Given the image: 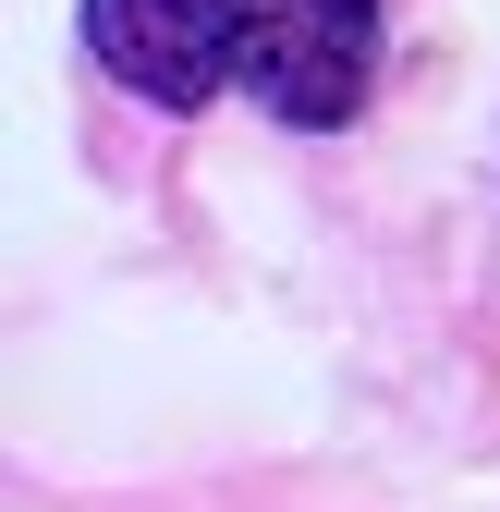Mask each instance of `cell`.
<instances>
[{"label": "cell", "mask_w": 500, "mask_h": 512, "mask_svg": "<svg viewBox=\"0 0 500 512\" xmlns=\"http://www.w3.org/2000/svg\"><path fill=\"white\" fill-rule=\"evenodd\" d=\"M366 74H379V0H244V86L269 122L330 135L366 110Z\"/></svg>", "instance_id": "cell-1"}, {"label": "cell", "mask_w": 500, "mask_h": 512, "mask_svg": "<svg viewBox=\"0 0 500 512\" xmlns=\"http://www.w3.org/2000/svg\"><path fill=\"white\" fill-rule=\"evenodd\" d=\"M86 49L147 110H196L244 74V0H86Z\"/></svg>", "instance_id": "cell-2"}]
</instances>
